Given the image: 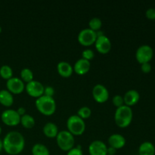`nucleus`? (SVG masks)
<instances>
[{"instance_id":"nucleus-9","label":"nucleus","mask_w":155,"mask_h":155,"mask_svg":"<svg viewBox=\"0 0 155 155\" xmlns=\"http://www.w3.org/2000/svg\"><path fill=\"white\" fill-rule=\"evenodd\" d=\"M44 88L45 87L40 82L34 80L30 83H27V85H25V89L27 93L30 96L36 98L43 95Z\"/></svg>"},{"instance_id":"nucleus-14","label":"nucleus","mask_w":155,"mask_h":155,"mask_svg":"<svg viewBox=\"0 0 155 155\" xmlns=\"http://www.w3.org/2000/svg\"><path fill=\"white\" fill-rule=\"evenodd\" d=\"M124 105L131 107V106L135 105L139 102L140 99V94L136 89H130L128 90L124 95Z\"/></svg>"},{"instance_id":"nucleus-35","label":"nucleus","mask_w":155,"mask_h":155,"mask_svg":"<svg viewBox=\"0 0 155 155\" xmlns=\"http://www.w3.org/2000/svg\"><path fill=\"white\" fill-rule=\"evenodd\" d=\"M3 150V144H2V140L0 139V152Z\"/></svg>"},{"instance_id":"nucleus-24","label":"nucleus","mask_w":155,"mask_h":155,"mask_svg":"<svg viewBox=\"0 0 155 155\" xmlns=\"http://www.w3.org/2000/svg\"><path fill=\"white\" fill-rule=\"evenodd\" d=\"M21 79L23 82L30 83L33 80V73L29 68H24L21 71Z\"/></svg>"},{"instance_id":"nucleus-8","label":"nucleus","mask_w":155,"mask_h":155,"mask_svg":"<svg viewBox=\"0 0 155 155\" xmlns=\"http://www.w3.org/2000/svg\"><path fill=\"white\" fill-rule=\"evenodd\" d=\"M1 119L3 124L9 127H15L21 122V116L17 110L13 109H7L2 113Z\"/></svg>"},{"instance_id":"nucleus-23","label":"nucleus","mask_w":155,"mask_h":155,"mask_svg":"<svg viewBox=\"0 0 155 155\" xmlns=\"http://www.w3.org/2000/svg\"><path fill=\"white\" fill-rule=\"evenodd\" d=\"M0 77L4 80H9L13 77V71L8 65H2L0 68Z\"/></svg>"},{"instance_id":"nucleus-22","label":"nucleus","mask_w":155,"mask_h":155,"mask_svg":"<svg viewBox=\"0 0 155 155\" xmlns=\"http://www.w3.org/2000/svg\"><path fill=\"white\" fill-rule=\"evenodd\" d=\"M20 124H21V125L26 129H32L35 126V119L33 116L30 114H26L23 115L21 117V122Z\"/></svg>"},{"instance_id":"nucleus-31","label":"nucleus","mask_w":155,"mask_h":155,"mask_svg":"<svg viewBox=\"0 0 155 155\" xmlns=\"http://www.w3.org/2000/svg\"><path fill=\"white\" fill-rule=\"evenodd\" d=\"M54 95V88L51 87V86H46V87L44 88V92L43 95L48 97H51L53 98V95Z\"/></svg>"},{"instance_id":"nucleus-34","label":"nucleus","mask_w":155,"mask_h":155,"mask_svg":"<svg viewBox=\"0 0 155 155\" xmlns=\"http://www.w3.org/2000/svg\"><path fill=\"white\" fill-rule=\"evenodd\" d=\"M117 150L115 148H112V147H107V154L109 155H115Z\"/></svg>"},{"instance_id":"nucleus-18","label":"nucleus","mask_w":155,"mask_h":155,"mask_svg":"<svg viewBox=\"0 0 155 155\" xmlns=\"http://www.w3.org/2000/svg\"><path fill=\"white\" fill-rule=\"evenodd\" d=\"M14 103L13 95L7 89L0 90V104L5 107H11Z\"/></svg>"},{"instance_id":"nucleus-1","label":"nucleus","mask_w":155,"mask_h":155,"mask_svg":"<svg viewBox=\"0 0 155 155\" xmlns=\"http://www.w3.org/2000/svg\"><path fill=\"white\" fill-rule=\"evenodd\" d=\"M3 150L10 155H18L21 153L25 146V139L18 131H11L6 134L2 140Z\"/></svg>"},{"instance_id":"nucleus-10","label":"nucleus","mask_w":155,"mask_h":155,"mask_svg":"<svg viewBox=\"0 0 155 155\" xmlns=\"http://www.w3.org/2000/svg\"><path fill=\"white\" fill-rule=\"evenodd\" d=\"M6 87L7 90L9 91L12 95H18L22 93L23 91L25 89V84L21 78L12 77L6 82Z\"/></svg>"},{"instance_id":"nucleus-30","label":"nucleus","mask_w":155,"mask_h":155,"mask_svg":"<svg viewBox=\"0 0 155 155\" xmlns=\"http://www.w3.org/2000/svg\"><path fill=\"white\" fill-rule=\"evenodd\" d=\"M145 16L149 20H155V8H149L145 12Z\"/></svg>"},{"instance_id":"nucleus-13","label":"nucleus","mask_w":155,"mask_h":155,"mask_svg":"<svg viewBox=\"0 0 155 155\" xmlns=\"http://www.w3.org/2000/svg\"><path fill=\"white\" fill-rule=\"evenodd\" d=\"M90 155H107V146L101 140H95L89 146Z\"/></svg>"},{"instance_id":"nucleus-16","label":"nucleus","mask_w":155,"mask_h":155,"mask_svg":"<svg viewBox=\"0 0 155 155\" xmlns=\"http://www.w3.org/2000/svg\"><path fill=\"white\" fill-rule=\"evenodd\" d=\"M107 141H108L109 146L115 148L116 150L121 149L122 148H124L127 142L125 137L118 133L112 134L108 138Z\"/></svg>"},{"instance_id":"nucleus-38","label":"nucleus","mask_w":155,"mask_h":155,"mask_svg":"<svg viewBox=\"0 0 155 155\" xmlns=\"http://www.w3.org/2000/svg\"><path fill=\"white\" fill-rule=\"evenodd\" d=\"M107 155H109V154H107Z\"/></svg>"},{"instance_id":"nucleus-17","label":"nucleus","mask_w":155,"mask_h":155,"mask_svg":"<svg viewBox=\"0 0 155 155\" xmlns=\"http://www.w3.org/2000/svg\"><path fill=\"white\" fill-rule=\"evenodd\" d=\"M58 73L60 76L64 78L70 77L73 74L74 68L70 63L67 61H61L57 65Z\"/></svg>"},{"instance_id":"nucleus-11","label":"nucleus","mask_w":155,"mask_h":155,"mask_svg":"<svg viewBox=\"0 0 155 155\" xmlns=\"http://www.w3.org/2000/svg\"><path fill=\"white\" fill-rule=\"evenodd\" d=\"M92 97L96 102L104 103L109 98V92L102 84H97L92 89Z\"/></svg>"},{"instance_id":"nucleus-27","label":"nucleus","mask_w":155,"mask_h":155,"mask_svg":"<svg viewBox=\"0 0 155 155\" xmlns=\"http://www.w3.org/2000/svg\"><path fill=\"white\" fill-rule=\"evenodd\" d=\"M94 57H95V53L92 49L87 48V49L83 50L82 52V58L89 61L93 59Z\"/></svg>"},{"instance_id":"nucleus-3","label":"nucleus","mask_w":155,"mask_h":155,"mask_svg":"<svg viewBox=\"0 0 155 155\" xmlns=\"http://www.w3.org/2000/svg\"><path fill=\"white\" fill-rule=\"evenodd\" d=\"M35 105L39 112L45 116H51L56 110V103L54 98L45 95L36 98Z\"/></svg>"},{"instance_id":"nucleus-25","label":"nucleus","mask_w":155,"mask_h":155,"mask_svg":"<svg viewBox=\"0 0 155 155\" xmlns=\"http://www.w3.org/2000/svg\"><path fill=\"white\" fill-rule=\"evenodd\" d=\"M102 27V21L98 18H92L89 22V28L93 31H99Z\"/></svg>"},{"instance_id":"nucleus-37","label":"nucleus","mask_w":155,"mask_h":155,"mask_svg":"<svg viewBox=\"0 0 155 155\" xmlns=\"http://www.w3.org/2000/svg\"><path fill=\"white\" fill-rule=\"evenodd\" d=\"M1 32H2V27L1 26H0V33H1Z\"/></svg>"},{"instance_id":"nucleus-12","label":"nucleus","mask_w":155,"mask_h":155,"mask_svg":"<svg viewBox=\"0 0 155 155\" xmlns=\"http://www.w3.org/2000/svg\"><path fill=\"white\" fill-rule=\"evenodd\" d=\"M95 45L97 51L103 54H107L111 49V42L110 39L105 35L98 36L95 42Z\"/></svg>"},{"instance_id":"nucleus-6","label":"nucleus","mask_w":155,"mask_h":155,"mask_svg":"<svg viewBox=\"0 0 155 155\" xmlns=\"http://www.w3.org/2000/svg\"><path fill=\"white\" fill-rule=\"evenodd\" d=\"M154 56V50L149 45H142L136 51V61L139 64L150 63Z\"/></svg>"},{"instance_id":"nucleus-29","label":"nucleus","mask_w":155,"mask_h":155,"mask_svg":"<svg viewBox=\"0 0 155 155\" xmlns=\"http://www.w3.org/2000/svg\"><path fill=\"white\" fill-rule=\"evenodd\" d=\"M67 155H83V153L81 149V147L79 145L78 146L76 147V148L74 147L72 149H71L69 151H68Z\"/></svg>"},{"instance_id":"nucleus-26","label":"nucleus","mask_w":155,"mask_h":155,"mask_svg":"<svg viewBox=\"0 0 155 155\" xmlns=\"http://www.w3.org/2000/svg\"><path fill=\"white\" fill-rule=\"evenodd\" d=\"M91 114H92V110L89 108V107H86V106H83V107H80L79 109V110L77 111V116L80 117V118H82L83 120L88 119L89 117H90Z\"/></svg>"},{"instance_id":"nucleus-4","label":"nucleus","mask_w":155,"mask_h":155,"mask_svg":"<svg viewBox=\"0 0 155 155\" xmlns=\"http://www.w3.org/2000/svg\"><path fill=\"white\" fill-rule=\"evenodd\" d=\"M68 131L73 136H81L84 133L86 130V124L84 120L80 118L77 114L71 115L67 120Z\"/></svg>"},{"instance_id":"nucleus-21","label":"nucleus","mask_w":155,"mask_h":155,"mask_svg":"<svg viewBox=\"0 0 155 155\" xmlns=\"http://www.w3.org/2000/svg\"><path fill=\"white\" fill-rule=\"evenodd\" d=\"M31 151L33 155H50L48 148L45 145L41 143L35 144L32 148Z\"/></svg>"},{"instance_id":"nucleus-36","label":"nucleus","mask_w":155,"mask_h":155,"mask_svg":"<svg viewBox=\"0 0 155 155\" xmlns=\"http://www.w3.org/2000/svg\"><path fill=\"white\" fill-rule=\"evenodd\" d=\"M1 133H2V127H0V135H1Z\"/></svg>"},{"instance_id":"nucleus-5","label":"nucleus","mask_w":155,"mask_h":155,"mask_svg":"<svg viewBox=\"0 0 155 155\" xmlns=\"http://www.w3.org/2000/svg\"><path fill=\"white\" fill-rule=\"evenodd\" d=\"M56 142L58 148L64 151H69L75 144L74 136L68 130H61L56 136Z\"/></svg>"},{"instance_id":"nucleus-15","label":"nucleus","mask_w":155,"mask_h":155,"mask_svg":"<svg viewBox=\"0 0 155 155\" xmlns=\"http://www.w3.org/2000/svg\"><path fill=\"white\" fill-rule=\"evenodd\" d=\"M91 68L90 61L85 60L83 58H80L77 60L73 67L74 71L78 75H85L89 71Z\"/></svg>"},{"instance_id":"nucleus-2","label":"nucleus","mask_w":155,"mask_h":155,"mask_svg":"<svg viewBox=\"0 0 155 155\" xmlns=\"http://www.w3.org/2000/svg\"><path fill=\"white\" fill-rule=\"evenodd\" d=\"M133 117V110L130 107L123 105L117 107L114 114V120L120 128H127L130 125Z\"/></svg>"},{"instance_id":"nucleus-20","label":"nucleus","mask_w":155,"mask_h":155,"mask_svg":"<svg viewBox=\"0 0 155 155\" xmlns=\"http://www.w3.org/2000/svg\"><path fill=\"white\" fill-rule=\"evenodd\" d=\"M139 155H154L155 147L151 142H144L139 147Z\"/></svg>"},{"instance_id":"nucleus-7","label":"nucleus","mask_w":155,"mask_h":155,"mask_svg":"<svg viewBox=\"0 0 155 155\" xmlns=\"http://www.w3.org/2000/svg\"><path fill=\"white\" fill-rule=\"evenodd\" d=\"M77 39L80 44H81L83 46H89L93 44H95V41L97 39L96 32L93 31L89 28L83 29L80 30Z\"/></svg>"},{"instance_id":"nucleus-32","label":"nucleus","mask_w":155,"mask_h":155,"mask_svg":"<svg viewBox=\"0 0 155 155\" xmlns=\"http://www.w3.org/2000/svg\"><path fill=\"white\" fill-rule=\"evenodd\" d=\"M141 70L145 74H148L152 70V67L150 63H144L141 64Z\"/></svg>"},{"instance_id":"nucleus-33","label":"nucleus","mask_w":155,"mask_h":155,"mask_svg":"<svg viewBox=\"0 0 155 155\" xmlns=\"http://www.w3.org/2000/svg\"><path fill=\"white\" fill-rule=\"evenodd\" d=\"M17 112H18V114H19L21 117L23 116V115L26 114V110H25V108L23 107H18V109L17 110Z\"/></svg>"},{"instance_id":"nucleus-19","label":"nucleus","mask_w":155,"mask_h":155,"mask_svg":"<svg viewBox=\"0 0 155 155\" xmlns=\"http://www.w3.org/2000/svg\"><path fill=\"white\" fill-rule=\"evenodd\" d=\"M42 131H43L44 135H45L46 137L50 138H56L58 133H59L58 128L57 125L54 123H47L44 125L43 129H42Z\"/></svg>"},{"instance_id":"nucleus-28","label":"nucleus","mask_w":155,"mask_h":155,"mask_svg":"<svg viewBox=\"0 0 155 155\" xmlns=\"http://www.w3.org/2000/svg\"><path fill=\"white\" fill-rule=\"evenodd\" d=\"M112 102L113 104L117 107H121V106L124 105V97L121 96L120 95H116L113 97V99H112Z\"/></svg>"}]
</instances>
